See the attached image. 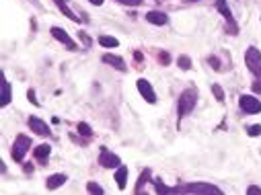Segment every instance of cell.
I'll use <instances>...</instances> for the list:
<instances>
[{"label": "cell", "mask_w": 261, "mask_h": 195, "mask_svg": "<svg viewBox=\"0 0 261 195\" xmlns=\"http://www.w3.org/2000/svg\"><path fill=\"white\" fill-rule=\"evenodd\" d=\"M196 99H198V91L196 89H187L181 93L179 101H177V111H179V117H185L187 113H191L196 107Z\"/></svg>", "instance_id": "1"}, {"label": "cell", "mask_w": 261, "mask_h": 195, "mask_svg": "<svg viewBox=\"0 0 261 195\" xmlns=\"http://www.w3.org/2000/svg\"><path fill=\"white\" fill-rule=\"evenodd\" d=\"M99 44H101L103 48H117V46H119V41H117L115 37H109V35H101V37H99Z\"/></svg>", "instance_id": "17"}, {"label": "cell", "mask_w": 261, "mask_h": 195, "mask_svg": "<svg viewBox=\"0 0 261 195\" xmlns=\"http://www.w3.org/2000/svg\"><path fill=\"white\" fill-rule=\"evenodd\" d=\"M216 8L222 12V17L226 19V23H228V31L230 33H237V25H235V19H232V12H230V8L226 6V0H216Z\"/></svg>", "instance_id": "8"}, {"label": "cell", "mask_w": 261, "mask_h": 195, "mask_svg": "<svg viewBox=\"0 0 261 195\" xmlns=\"http://www.w3.org/2000/svg\"><path fill=\"white\" fill-rule=\"evenodd\" d=\"M247 193H249V195H261V187H257V185H251L249 189H247Z\"/></svg>", "instance_id": "28"}, {"label": "cell", "mask_w": 261, "mask_h": 195, "mask_svg": "<svg viewBox=\"0 0 261 195\" xmlns=\"http://www.w3.org/2000/svg\"><path fill=\"white\" fill-rule=\"evenodd\" d=\"M50 152H52V148H50L48 144H41V146L35 148V158H37L39 162H46V160L50 158Z\"/></svg>", "instance_id": "15"}, {"label": "cell", "mask_w": 261, "mask_h": 195, "mask_svg": "<svg viewBox=\"0 0 261 195\" xmlns=\"http://www.w3.org/2000/svg\"><path fill=\"white\" fill-rule=\"evenodd\" d=\"M245 64L255 76H261V51L257 48L251 46L249 49L245 51Z\"/></svg>", "instance_id": "4"}, {"label": "cell", "mask_w": 261, "mask_h": 195, "mask_svg": "<svg viewBox=\"0 0 261 195\" xmlns=\"http://www.w3.org/2000/svg\"><path fill=\"white\" fill-rule=\"evenodd\" d=\"M99 164L105 166V169H113V166H119V156L109 152L107 148H101V156H99Z\"/></svg>", "instance_id": "7"}, {"label": "cell", "mask_w": 261, "mask_h": 195, "mask_svg": "<svg viewBox=\"0 0 261 195\" xmlns=\"http://www.w3.org/2000/svg\"><path fill=\"white\" fill-rule=\"evenodd\" d=\"M177 64H179V66L183 68V70H189V68H191V60L187 58V55H181V58L177 60Z\"/></svg>", "instance_id": "21"}, {"label": "cell", "mask_w": 261, "mask_h": 195, "mask_svg": "<svg viewBox=\"0 0 261 195\" xmlns=\"http://www.w3.org/2000/svg\"><path fill=\"white\" fill-rule=\"evenodd\" d=\"M247 132H249V136H259L261 134V125H249V130H247Z\"/></svg>", "instance_id": "26"}, {"label": "cell", "mask_w": 261, "mask_h": 195, "mask_svg": "<svg viewBox=\"0 0 261 195\" xmlns=\"http://www.w3.org/2000/svg\"><path fill=\"white\" fill-rule=\"evenodd\" d=\"M158 60H160L162 64H169V62H171V55H169L167 51H160V55H158Z\"/></svg>", "instance_id": "27"}, {"label": "cell", "mask_w": 261, "mask_h": 195, "mask_svg": "<svg viewBox=\"0 0 261 195\" xmlns=\"http://www.w3.org/2000/svg\"><path fill=\"white\" fill-rule=\"evenodd\" d=\"M175 193H214V195H220L222 191L210 185V183H187V185H181V187H175Z\"/></svg>", "instance_id": "2"}, {"label": "cell", "mask_w": 261, "mask_h": 195, "mask_svg": "<svg viewBox=\"0 0 261 195\" xmlns=\"http://www.w3.org/2000/svg\"><path fill=\"white\" fill-rule=\"evenodd\" d=\"M87 189H89V193H99V195L103 193V189H101L97 183H89V185H87Z\"/></svg>", "instance_id": "24"}, {"label": "cell", "mask_w": 261, "mask_h": 195, "mask_svg": "<svg viewBox=\"0 0 261 195\" xmlns=\"http://www.w3.org/2000/svg\"><path fill=\"white\" fill-rule=\"evenodd\" d=\"M27 97H29V101H31L33 105H39V101L35 99V91H29V93H27Z\"/></svg>", "instance_id": "30"}, {"label": "cell", "mask_w": 261, "mask_h": 195, "mask_svg": "<svg viewBox=\"0 0 261 195\" xmlns=\"http://www.w3.org/2000/svg\"><path fill=\"white\" fill-rule=\"evenodd\" d=\"M210 64L214 66V70H218V72H220V70H222V66H220V60H218V58H216V55H210Z\"/></svg>", "instance_id": "23"}, {"label": "cell", "mask_w": 261, "mask_h": 195, "mask_svg": "<svg viewBox=\"0 0 261 195\" xmlns=\"http://www.w3.org/2000/svg\"><path fill=\"white\" fill-rule=\"evenodd\" d=\"M136 85H138V93L144 97V101H148L150 105H155V103H157V95H155V89H153V85H150L148 80L140 78L138 82H136Z\"/></svg>", "instance_id": "6"}, {"label": "cell", "mask_w": 261, "mask_h": 195, "mask_svg": "<svg viewBox=\"0 0 261 195\" xmlns=\"http://www.w3.org/2000/svg\"><path fill=\"white\" fill-rule=\"evenodd\" d=\"M66 175H62V173H58V175H52V177H48V189H58V187H62L64 183H66Z\"/></svg>", "instance_id": "13"}, {"label": "cell", "mask_w": 261, "mask_h": 195, "mask_svg": "<svg viewBox=\"0 0 261 195\" xmlns=\"http://www.w3.org/2000/svg\"><path fill=\"white\" fill-rule=\"evenodd\" d=\"M212 91H214V95H216V99H218V101H224V93H222L220 85H212Z\"/></svg>", "instance_id": "22"}, {"label": "cell", "mask_w": 261, "mask_h": 195, "mask_svg": "<svg viewBox=\"0 0 261 195\" xmlns=\"http://www.w3.org/2000/svg\"><path fill=\"white\" fill-rule=\"evenodd\" d=\"M253 91H255V93H261V82H257V85H253Z\"/></svg>", "instance_id": "33"}, {"label": "cell", "mask_w": 261, "mask_h": 195, "mask_svg": "<svg viewBox=\"0 0 261 195\" xmlns=\"http://www.w3.org/2000/svg\"><path fill=\"white\" fill-rule=\"evenodd\" d=\"M239 105H241V109L245 111V113H259L261 111V101H257L251 95H243L239 99Z\"/></svg>", "instance_id": "5"}, {"label": "cell", "mask_w": 261, "mask_h": 195, "mask_svg": "<svg viewBox=\"0 0 261 195\" xmlns=\"http://www.w3.org/2000/svg\"><path fill=\"white\" fill-rule=\"evenodd\" d=\"M89 2H93L95 6H101V4H103V0H89Z\"/></svg>", "instance_id": "32"}, {"label": "cell", "mask_w": 261, "mask_h": 195, "mask_svg": "<svg viewBox=\"0 0 261 195\" xmlns=\"http://www.w3.org/2000/svg\"><path fill=\"white\" fill-rule=\"evenodd\" d=\"M52 35L56 37V41H60L62 46H66L68 49H72V51L76 49V44H74L70 37H68V33H66L64 29H60V27H52Z\"/></svg>", "instance_id": "9"}, {"label": "cell", "mask_w": 261, "mask_h": 195, "mask_svg": "<svg viewBox=\"0 0 261 195\" xmlns=\"http://www.w3.org/2000/svg\"><path fill=\"white\" fill-rule=\"evenodd\" d=\"M103 62L105 64H111V66H115L117 68V70H126V62H123L121 58H119V55H111V53H105L103 55Z\"/></svg>", "instance_id": "12"}, {"label": "cell", "mask_w": 261, "mask_h": 195, "mask_svg": "<svg viewBox=\"0 0 261 195\" xmlns=\"http://www.w3.org/2000/svg\"><path fill=\"white\" fill-rule=\"evenodd\" d=\"M56 4H58V8H60V10L64 12V15H66L68 19H70V21H80V19H78V17L74 15V12H72L70 8L66 6V2H64V0H56Z\"/></svg>", "instance_id": "16"}, {"label": "cell", "mask_w": 261, "mask_h": 195, "mask_svg": "<svg viewBox=\"0 0 261 195\" xmlns=\"http://www.w3.org/2000/svg\"><path fill=\"white\" fill-rule=\"evenodd\" d=\"M29 128L37 136H50V125L39 117H29Z\"/></svg>", "instance_id": "10"}, {"label": "cell", "mask_w": 261, "mask_h": 195, "mask_svg": "<svg viewBox=\"0 0 261 195\" xmlns=\"http://www.w3.org/2000/svg\"><path fill=\"white\" fill-rule=\"evenodd\" d=\"M119 2H121V4H128V6H138L142 0H119Z\"/></svg>", "instance_id": "29"}, {"label": "cell", "mask_w": 261, "mask_h": 195, "mask_svg": "<svg viewBox=\"0 0 261 195\" xmlns=\"http://www.w3.org/2000/svg\"><path fill=\"white\" fill-rule=\"evenodd\" d=\"M146 21L150 25H167L169 17L164 15V12H160V10H150V12H146Z\"/></svg>", "instance_id": "11"}, {"label": "cell", "mask_w": 261, "mask_h": 195, "mask_svg": "<svg viewBox=\"0 0 261 195\" xmlns=\"http://www.w3.org/2000/svg\"><path fill=\"white\" fill-rule=\"evenodd\" d=\"M78 132L82 134V136H91V128L87 123H78Z\"/></svg>", "instance_id": "25"}, {"label": "cell", "mask_w": 261, "mask_h": 195, "mask_svg": "<svg viewBox=\"0 0 261 195\" xmlns=\"http://www.w3.org/2000/svg\"><path fill=\"white\" fill-rule=\"evenodd\" d=\"M78 35H80V39H82V41H85V44H87V46H91V39L87 37V33H85V31H80Z\"/></svg>", "instance_id": "31"}, {"label": "cell", "mask_w": 261, "mask_h": 195, "mask_svg": "<svg viewBox=\"0 0 261 195\" xmlns=\"http://www.w3.org/2000/svg\"><path fill=\"white\" fill-rule=\"evenodd\" d=\"M29 148H31L29 136L19 134L17 140H15V144H12V148H10V154H12V158H15L17 162H21L25 158V154H27V150H29Z\"/></svg>", "instance_id": "3"}, {"label": "cell", "mask_w": 261, "mask_h": 195, "mask_svg": "<svg viewBox=\"0 0 261 195\" xmlns=\"http://www.w3.org/2000/svg\"><path fill=\"white\" fill-rule=\"evenodd\" d=\"M126 181H128V166H117L115 171V183L119 189H126Z\"/></svg>", "instance_id": "14"}, {"label": "cell", "mask_w": 261, "mask_h": 195, "mask_svg": "<svg viewBox=\"0 0 261 195\" xmlns=\"http://www.w3.org/2000/svg\"><path fill=\"white\" fill-rule=\"evenodd\" d=\"M150 179V171L148 169H144V173L140 175V179H138V185H136V193H140L142 191V187L146 185V181Z\"/></svg>", "instance_id": "19"}, {"label": "cell", "mask_w": 261, "mask_h": 195, "mask_svg": "<svg viewBox=\"0 0 261 195\" xmlns=\"http://www.w3.org/2000/svg\"><path fill=\"white\" fill-rule=\"evenodd\" d=\"M155 187H157V191H158V193H175V189H169L167 185L162 183L160 179H157V181H155Z\"/></svg>", "instance_id": "20"}, {"label": "cell", "mask_w": 261, "mask_h": 195, "mask_svg": "<svg viewBox=\"0 0 261 195\" xmlns=\"http://www.w3.org/2000/svg\"><path fill=\"white\" fill-rule=\"evenodd\" d=\"M2 107H6L8 103H10V85H8V80H4L2 82Z\"/></svg>", "instance_id": "18"}]
</instances>
